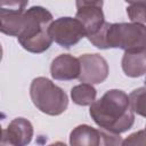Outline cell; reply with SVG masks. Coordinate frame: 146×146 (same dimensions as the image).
Segmentation results:
<instances>
[{
	"mask_svg": "<svg viewBox=\"0 0 146 146\" xmlns=\"http://www.w3.org/2000/svg\"><path fill=\"white\" fill-rule=\"evenodd\" d=\"M1 59H2V47L0 44V62H1Z\"/></svg>",
	"mask_w": 146,
	"mask_h": 146,
	"instance_id": "ffe728a7",
	"label": "cell"
},
{
	"mask_svg": "<svg viewBox=\"0 0 146 146\" xmlns=\"http://www.w3.org/2000/svg\"><path fill=\"white\" fill-rule=\"evenodd\" d=\"M2 136L14 146H26L33 137V127L31 122L24 117L14 119L8 128L2 131Z\"/></svg>",
	"mask_w": 146,
	"mask_h": 146,
	"instance_id": "30bf717a",
	"label": "cell"
},
{
	"mask_svg": "<svg viewBox=\"0 0 146 146\" xmlns=\"http://www.w3.org/2000/svg\"><path fill=\"white\" fill-rule=\"evenodd\" d=\"M89 113L98 127L112 133L120 135L129 130L135 122L128 95L117 89L108 90L100 99L95 100Z\"/></svg>",
	"mask_w": 146,
	"mask_h": 146,
	"instance_id": "6da1fadb",
	"label": "cell"
},
{
	"mask_svg": "<svg viewBox=\"0 0 146 146\" xmlns=\"http://www.w3.org/2000/svg\"><path fill=\"white\" fill-rule=\"evenodd\" d=\"M1 136H2V129H1V125H0V139H1Z\"/></svg>",
	"mask_w": 146,
	"mask_h": 146,
	"instance_id": "44dd1931",
	"label": "cell"
},
{
	"mask_svg": "<svg viewBox=\"0 0 146 146\" xmlns=\"http://www.w3.org/2000/svg\"><path fill=\"white\" fill-rule=\"evenodd\" d=\"M49 35L60 47L70 48L86 36L82 24L72 17H60L52 21L49 26Z\"/></svg>",
	"mask_w": 146,
	"mask_h": 146,
	"instance_id": "5b68a950",
	"label": "cell"
},
{
	"mask_svg": "<svg viewBox=\"0 0 146 146\" xmlns=\"http://www.w3.org/2000/svg\"><path fill=\"white\" fill-rule=\"evenodd\" d=\"M30 96L34 106L44 114L59 115L67 108V95L49 79L35 78L30 87Z\"/></svg>",
	"mask_w": 146,
	"mask_h": 146,
	"instance_id": "277c9868",
	"label": "cell"
},
{
	"mask_svg": "<svg viewBox=\"0 0 146 146\" xmlns=\"http://www.w3.org/2000/svg\"><path fill=\"white\" fill-rule=\"evenodd\" d=\"M0 146H14L10 141H8L3 136H1V139H0Z\"/></svg>",
	"mask_w": 146,
	"mask_h": 146,
	"instance_id": "ac0fdd59",
	"label": "cell"
},
{
	"mask_svg": "<svg viewBox=\"0 0 146 146\" xmlns=\"http://www.w3.org/2000/svg\"><path fill=\"white\" fill-rule=\"evenodd\" d=\"M146 1H138V2H130L127 7V14L132 23L145 25L146 21Z\"/></svg>",
	"mask_w": 146,
	"mask_h": 146,
	"instance_id": "9a60e30c",
	"label": "cell"
},
{
	"mask_svg": "<svg viewBox=\"0 0 146 146\" xmlns=\"http://www.w3.org/2000/svg\"><path fill=\"white\" fill-rule=\"evenodd\" d=\"M71 146H98L99 131L87 124L74 128L70 133Z\"/></svg>",
	"mask_w": 146,
	"mask_h": 146,
	"instance_id": "7c38bea8",
	"label": "cell"
},
{
	"mask_svg": "<svg viewBox=\"0 0 146 146\" xmlns=\"http://www.w3.org/2000/svg\"><path fill=\"white\" fill-rule=\"evenodd\" d=\"M48 146H67V145L64 144V143H62V141H56V143H52V144H50Z\"/></svg>",
	"mask_w": 146,
	"mask_h": 146,
	"instance_id": "d6986e66",
	"label": "cell"
},
{
	"mask_svg": "<svg viewBox=\"0 0 146 146\" xmlns=\"http://www.w3.org/2000/svg\"><path fill=\"white\" fill-rule=\"evenodd\" d=\"M99 49L120 48L125 51L144 50L146 46L145 25L137 23H104L99 31L88 38Z\"/></svg>",
	"mask_w": 146,
	"mask_h": 146,
	"instance_id": "7a4b0ae2",
	"label": "cell"
},
{
	"mask_svg": "<svg viewBox=\"0 0 146 146\" xmlns=\"http://www.w3.org/2000/svg\"><path fill=\"white\" fill-rule=\"evenodd\" d=\"M52 22V15L41 6H33L25 11V26L17 36L21 46L34 54L46 51L51 46L49 26Z\"/></svg>",
	"mask_w": 146,
	"mask_h": 146,
	"instance_id": "3957f363",
	"label": "cell"
},
{
	"mask_svg": "<svg viewBox=\"0 0 146 146\" xmlns=\"http://www.w3.org/2000/svg\"><path fill=\"white\" fill-rule=\"evenodd\" d=\"M27 1H0V32L18 36L25 26Z\"/></svg>",
	"mask_w": 146,
	"mask_h": 146,
	"instance_id": "8992f818",
	"label": "cell"
},
{
	"mask_svg": "<svg viewBox=\"0 0 146 146\" xmlns=\"http://www.w3.org/2000/svg\"><path fill=\"white\" fill-rule=\"evenodd\" d=\"M103 1H76V19L82 24L86 36L96 34L105 23Z\"/></svg>",
	"mask_w": 146,
	"mask_h": 146,
	"instance_id": "ba28073f",
	"label": "cell"
},
{
	"mask_svg": "<svg viewBox=\"0 0 146 146\" xmlns=\"http://www.w3.org/2000/svg\"><path fill=\"white\" fill-rule=\"evenodd\" d=\"M80 63L79 81L88 84L102 83L108 75V65L104 57L98 54H84L78 58Z\"/></svg>",
	"mask_w": 146,
	"mask_h": 146,
	"instance_id": "52a82bcc",
	"label": "cell"
},
{
	"mask_svg": "<svg viewBox=\"0 0 146 146\" xmlns=\"http://www.w3.org/2000/svg\"><path fill=\"white\" fill-rule=\"evenodd\" d=\"M99 131V144L98 146H121L122 138L117 133H112L106 130H98Z\"/></svg>",
	"mask_w": 146,
	"mask_h": 146,
	"instance_id": "2e32d148",
	"label": "cell"
},
{
	"mask_svg": "<svg viewBox=\"0 0 146 146\" xmlns=\"http://www.w3.org/2000/svg\"><path fill=\"white\" fill-rule=\"evenodd\" d=\"M130 110L141 116H145V88H138L133 90L129 96Z\"/></svg>",
	"mask_w": 146,
	"mask_h": 146,
	"instance_id": "5bb4252c",
	"label": "cell"
},
{
	"mask_svg": "<svg viewBox=\"0 0 146 146\" xmlns=\"http://www.w3.org/2000/svg\"><path fill=\"white\" fill-rule=\"evenodd\" d=\"M122 70L125 75L138 78L146 71V50L125 51L122 57Z\"/></svg>",
	"mask_w": 146,
	"mask_h": 146,
	"instance_id": "8fae6325",
	"label": "cell"
},
{
	"mask_svg": "<svg viewBox=\"0 0 146 146\" xmlns=\"http://www.w3.org/2000/svg\"><path fill=\"white\" fill-rule=\"evenodd\" d=\"M97 91L96 89L88 83H81L72 88L71 90V98L73 103L80 106H88L91 105L96 100Z\"/></svg>",
	"mask_w": 146,
	"mask_h": 146,
	"instance_id": "4fadbf2b",
	"label": "cell"
},
{
	"mask_svg": "<svg viewBox=\"0 0 146 146\" xmlns=\"http://www.w3.org/2000/svg\"><path fill=\"white\" fill-rule=\"evenodd\" d=\"M121 146H146L145 144V131L139 130L131 133L124 140H122Z\"/></svg>",
	"mask_w": 146,
	"mask_h": 146,
	"instance_id": "e0dca14e",
	"label": "cell"
},
{
	"mask_svg": "<svg viewBox=\"0 0 146 146\" xmlns=\"http://www.w3.org/2000/svg\"><path fill=\"white\" fill-rule=\"evenodd\" d=\"M50 74L55 80L60 81L78 79L80 74V63L78 58L68 54L59 55L51 62Z\"/></svg>",
	"mask_w": 146,
	"mask_h": 146,
	"instance_id": "9c48e42d",
	"label": "cell"
}]
</instances>
